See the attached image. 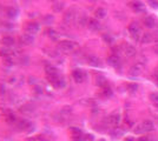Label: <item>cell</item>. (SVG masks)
Returning <instances> with one entry per match:
<instances>
[{
  "label": "cell",
  "instance_id": "6da1fadb",
  "mask_svg": "<svg viewBox=\"0 0 158 141\" xmlns=\"http://www.w3.org/2000/svg\"><path fill=\"white\" fill-rule=\"evenodd\" d=\"M154 128V125L151 120H144L137 128H136V133H144V132H151Z\"/></svg>",
  "mask_w": 158,
  "mask_h": 141
},
{
  "label": "cell",
  "instance_id": "7a4b0ae2",
  "mask_svg": "<svg viewBox=\"0 0 158 141\" xmlns=\"http://www.w3.org/2000/svg\"><path fill=\"white\" fill-rule=\"evenodd\" d=\"M142 72H143V64H140V63L135 64V65L130 68V74L133 75V76H138Z\"/></svg>",
  "mask_w": 158,
  "mask_h": 141
},
{
  "label": "cell",
  "instance_id": "3957f363",
  "mask_svg": "<svg viewBox=\"0 0 158 141\" xmlns=\"http://www.w3.org/2000/svg\"><path fill=\"white\" fill-rule=\"evenodd\" d=\"M156 24H157V21H156V19H154L152 15H146V17L144 18V25H145L147 28H153V27H156Z\"/></svg>",
  "mask_w": 158,
  "mask_h": 141
},
{
  "label": "cell",
  "instance_id": "277c9868",
  "mask_svg": "<svg viewBox=\"0 0 158 141\" xmlns=\"http://www.w3.org/2000/svg\"><path fill=\"white\" fill-rule=\"evenodd\" d=\"M129 32H130L133 37H136V35L140 32V28H139L138 22H131V24L129 25Z\"/></svg>",
  "mask_w": 158,
  "mask_h": 141
},
{
  "label": "cell",
  "instance_id": "5b68a950",
  "mask_svg": "<svg viewBox=\"0 0 158 141\" xmlns=\"http://www.w3.org/2000/svg\"><path fill=\"white\" fill-rule=\"evenodd\" d=\"M131 7L133 8V11H135V12H138V13H140V12H144V11H145V6H144L142 3H139V1H135V3H132V4H131Z\"/></svg>",
  "mask_w": 158,
  "mask_h": 141
},
{
  "label": "cell",
  "instance_id": "8992f818",
  "mask_svg": "<svg viewBox=\"0 0 158 141\" xmlns=\"http://www.w3.org/2000/svg\"><path fill=\"white\" fill-rule=\"evenodd\" d=\"M136 53H137V49L132 45H125V54L128 56H133L136 55Z\"/></svg>",
  "mask_w": 158,
  "mask_h": 141
},
{
  "label": "cell",
  "instance_id": "52a82bcc",
  "mask_svg": "<svg viewBox=\"0 0 158 141\" xmlns=\"http://www.w3.org/2000/svg\"><path fill=\"white\" fill-rule=\"evenodd\" d=\"M152 40H153V37H152L151 33H144V34L142 35V39H140V41H142L143 44L152 42Z\"/></svg>",
  "mask_w": 158,
  "mask_h": 141
},
{
  "label": "cell",
  "instance_id": "ba28073f",
  "mask_svg": "<svg viewBox=\"0 0 158 141\" xmlns=\"http://www.w3.org/2000/svg\"><path fill=\"white\" fill-rule=\"evenodd\" d=\"M110 121H111V124L112 125H118L119 122H120V115L119 114H113V115H111L110 117Z\"/></svg>",
  "mask_w": 158,
  "mask_h": 141
},
{
  "label": "cell",
  "instance_id": "9c48e42d",
  "mask_svg": "<svg viewBox=\"0 0 158 141\" xmlns=\"http://www.w3.org/2000/svg\"><path fill=\"white\" fill-rule=\"evenodd\" d=\"M109 64H111L112 66L118 65V64H119V58H118V56H116V55L110 56V58H109Z\"/></svg>",
  "mask_w": 158,
  "mask_h": 141
},
{
  "label": "cell",
  "instance_id": "30bf717a",
  "mask_svg": "<svg viewBox=\"0 0 158 141\" xmlns=\"http://www.w3.org/2000/svg\"><path fill=\"white\" fill-rule=\"evenodd\" d=\"M150 99H151V101L154 103V106L158 107V94H157V93H151V94H150Z\"/></svg>",
  "mask_w": 158,
  "mask_h": 141
},
{
  "label": "cell",
  "instance_id": "8fae6325",
  "mask_svg": "<svg viewBox=\"0 0 158 141\" xmlns=\"http://www.w3.org/2000/svg\"><path fill=\"white\" fill-rule=\"evenodd\" d=\"M138 90V85L137 83H129V91L130 92H136Z\"/></svg>",
  "mask_w": 158,
  "mask_h": 141
},
{
  "label": "cell",
  "instance_id": "7c38bea8",
  "mask_svg": "<svg viewBox=\"0 0 158 141\" xmlns=\"http://www.w3.org/2000/svg\"><path fill=\"white\" fill-rule=\"evenodd\" d=\"M147 4H149L152 8H157V7H158V1H157V0H147Z\"/></svg>",
  "mask_w": 158,
  "mask_h": 141
},
{
  "label": "cell",
  "instance_id": "4fadbf2b",
  "mask_svg": "<svg viewBox=\"0 0 158 141\" xmlns=\"http://www.w3.org/2000/svg\"><path fill=\"white\" fill-rule=\"evenodd\" d=\"M138 141H153V140L150 139V138H147V136H140V138L138 139Z\"/></svg>",
  "mask_w": 158,
  "mask_h": 141
},
{
  "label": "cell",
  "instance_id": "5bb4252c",
  "mask_svg": "<svg viewBox=\"0 0 158 141\" xmlns=\"http://www.w3.org/2000/svg\"><path fill=\"white\" fill-rule=\"evenodd\" d=\"M104 14H105V11L104 10H98V12H97V15L98 17H104Z\"/></svg>",
  "mask_w": 158,
  "mask_h": 141
},
{
  "label": "cell",
  "instance_id": "9a60e30c",
  "mask_svg": "<svg viewBox=\"0 0 158 141\" xmlns=\"http://www.w3.org/2000/svg\"><path fill=\"white\" fill-rule=\"evenodd\" d=\"M105 94H106V95H111V94H112L111 88H106V90H105Z\"/></svg>",
  "mask_w": 158,
  "mask_h": 141
},
{
  "label": "cell",
  "instance_id": "2e32d148",
  "mask_svg": "<svg viewBox=\"0 0 158 141\" xmlns=\"http://www.w3.org/2000/svg\"><path fill=\"white\" fill-rule=\"evenodd\" d=\"M153 51H154V53H157V54H158V44L153 47Z\"/></svg>",
  "mask_w": 158,
  "mask_h": 141
},
{
  "label": "cell",
  "instance_id": "e0dca14e",
  "mask_svg": "<svg viewBox=\"0 0 158 141\" xmlns=\"http://www.w3.org/2000/svg\"><path fill=\"white\" fill-rule=\"evenodd\" d=\"M125 141H135V140H133L132 138H126V139H125Z\"/></svg>",
  "mask_w": 158,
  "mask_h": 141
},
{
  "label": "cell",
  "instance_id": "ac0fdd59",
  "mask_svg": "<svg viewBox=\"0 0 158 141\" xmlns=\"http://www.w3.org/2000/svg\"><path fill=\"white\" fill-rule=\"evenodd\" d=\"M156 82H157V86H158V78H156Z\"/></svg>",
  "mask_w": 158,
  "mask_h": 141
}]
</instances>
